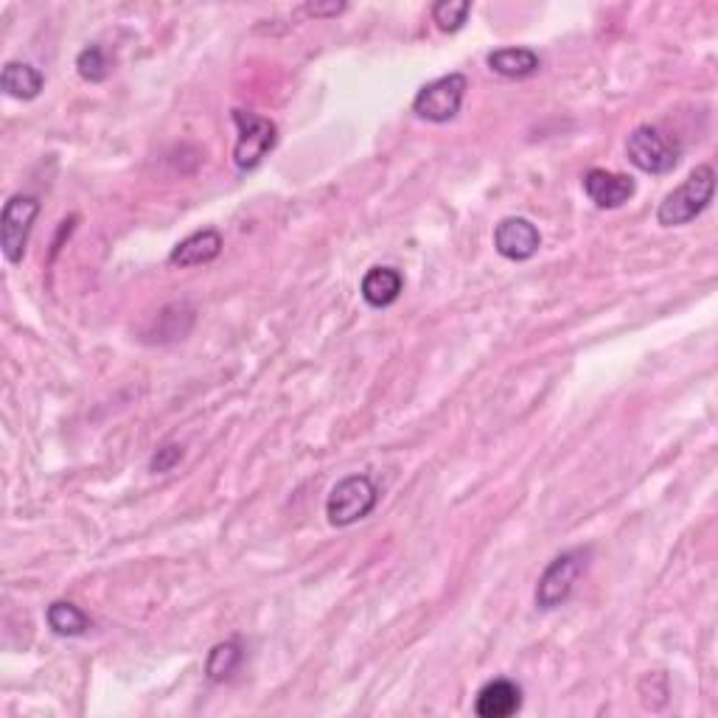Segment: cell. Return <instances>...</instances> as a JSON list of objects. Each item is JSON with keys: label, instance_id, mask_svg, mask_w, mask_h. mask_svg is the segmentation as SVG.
Instances as JSON below:
<instances>
[{"label": "cell", "instance_id": "6da1fadb", "mask_svg": "<svg viewBox=\"0 0 718 718\" xmlns=\"http://www.w3.org/2000/svg\"><path fill=\"white\" fill-rule=\"evenodd\" d=\"M712 191H716V172H712V167L701 163L688 174L685 183L665 194L657 208V222L663 227L688 225L696 216L705 214L707 205L712 203Z\"/></svg>", "mask_w": 718, "mask_h": 718}, {"label": "cell", "instance_id": "7a4b0ae2", "mask_svg": "<svg viewBox=\"0 0 718 718\" xmlns=\"http://www.w3.org/2000/svg\"><path fill=\"white\" fill-rule=\"evenodd\" d=\"M590 547H572V550L556 556L539 576V583H536V607L553 612L561 603H567V598L576 590L578 578L583 576V570L590 565Z\"/></svg>", "mask_w": 718, "mask_h": 718}, {"label": "cell", "instance_id": "3957f363", "mask_svg": "<svg viewBox=\"0 0 718 718\" xmlns=\"http://www.w3.org/2000/svg\"><path fill=\"white\" fill-rule=\"evenodd\" d=\"M379 503V489L368 474H349L332 489L325 500V516L334 528H349L354 522L365 519Z\"/></svg>", "mask_w": 718, "mask_h": 718}, {"label": "cell", "instance_id": "277c9868", "mask_svg": "<svg viewBox=\"0 0 718 718\" xmlns=\"http://www.w3.org/2000/svg\"><path fill=\"white\" fill-rule=\"evenodd\" d=\"M469 79L463 74H449L441 79L424 85L412 99V112L421 121L447 124L461 112L463 99H467Z\"/></svg>", "mask_w": 718, "mask_h": 718}, {"label": "cell", "instance_id": "5b68a950", "mask_svg": "<svg viewBox=\"0 0 718 718\" xmlns=\"http://www.w3.org/2000/svg\"><path fill=\"white\" fill-rule=\"evenodd\" d=\"M626 154L634 167L645 174H668L679 163V147L660 127L643 124L629 136Z\"/></svg>", "mask_w": 718, "mask_h": 718}, {"label": "cell", "instance_id": "8992f818", "mask_svg": "<svg viewBox=\"0 0 718 718\" xmlns=\"http://www.w3.org/2000/svg\"><path fill=\"white\" fill-rule=\"evenodd\" d=\"M40 216V200L31 194H14L0 214V247L9 265H20L29 247L31 227Z\"/></svg>", "mask_w": 718, "mask_h": 718}, {"label": "cell", "instance_id": "52a82bcc", "mask_svg": "<svg viewBox=\"0 0 718 718\" xmlns=\"http://www.w3.org/2000/svg\"><path fill=\"white\" fill-rule=\"evenodd\" d=\"M234 121L239 127V141L234 147V163L239 172H253L267 158V152L276 147L278 127L270 118H261L247 110H234Z\"/></svg>", "mask_w": 718, "mask_h": 718}, {"label": "cell", "instance_id": "ba28073f", "mask_svg": "<svg viewBox=\"0 0 718 718\" xmlns=\"http://www.w3.org/2000/svg\"><path fill=\"white\" fill-rule=\"evenodd\" d=\"M494 247L508 261H528L542 247L539 227L525 216H508L494 227Z\"/></svg>", "mask_w": 718, "mask_h": 718}, {"label": "cell", "instance_id": "9c48e42d", "mask_svg": "<svg viewBox=\"0 0 718 718\" xmlns=\"http://www.w3.org/2000/svg\"><path fill=\"white\" fill-rule=\"evenodd\" d=\"M583 191L598 208H620L634 197L637 183L629 174L607 172V169H590L583 174Z\"/></svg>", "mask_w": 718, "mask_h": 718}, {"label": "cell", "instance_id": "30bf717a", "mask_svg": "<svg viewBox=\"0 0 718 718\" xmlns=\"http://www.w3.org/2000/svg\"><path fill=\"white\" fill-rule=\"evenodd\" d=\"M522 710V688L511 679H494L483 685L474 699V712L480 718H508Z\"/></svg>", "mask_w": 718, "mask_h": 718}, {"label": "cell", "instance_id": "8fae6325", "mask_svg": "<svg viewBox=\"0 0 718 718\" xmlns=\"http://www.w3.org/2000/svg\"><path fill=\"white\" fill-rule=\"evenodd\" d=\"M222 234L208 227V231H197V234H191L189 239L178 242L169 256V265L174 267H200V265H211L216 256L222 253Z\"/></svg>", "mask_w": 718, "mask_h": 718}, {"label": "cell", "instance_id": "7c38bea8", "mask_svg": "<svg viewBox=\"0 0 718 718\" xmlns=\"http://www.w3.org/2000/svg\"><path fill=\"white\" fill-rule=\"evenodd\" d=\"M401 289H405V278H401L399 270L394 267H371L365 272L363 283H360V292H363V301L374 309H387L399 301Z\"/></svg>", "mask_w": 718, "mask_h": 718}, {"label": "cell", "instance_id": "4fadbf2b", "mask_svg": "<svg viewBox=\"0 0 718 718\" xmlns=\"http://www.w3.org/2000/svg\"><path fill=\"white\" fill-rule=\"evenodd\" d=\"M0 87L7 96L18 101H34L43 93L45 76L29 62H7L0 74Z\"/></svg>", "mask_w": 718, "mask_h": 718}, {"label": "cell", "instance_id": "5bb4252c", "mask_svg": "<svg viewBox=\"0 0 718 718\" xmlns=\"http://www.w3.org/2000/svg\"><path fill=\"white\" fill-rule=\"evenodd\" d=\"M489 68L503 79H525L534 76L542 68V60L536 51L531 49H500L485 56Z\"/></svg>", "mask_w": 718, "mask_h": 718}, {"label": "cell", "instance_id": "9a60e30c", "mask_svg": "<svg viewBox=\"0 0 718 718\" xmlns=\"http://www.w3.org/2000/svg\"><path fill=\"white\" fill-rule=\"evenodd\" d=\"M45 620H49V629L56 637H85L93 626L90 618L71 601L51 603V607L45 609Z\"/></svg>", "mask_w": 718, "mask_h": 718}, {"label": "cell", "instance_id": "2e32d148", "mask_svg": "<svg viewBox=\"0 0 718 718\" xmlns=\"http://www.w3.org/2000/svg\"><path fill=\"white\" fill-rule=\"evenodd\" d=\"M242 663V643L236 637L225 640V643H216L214 649L208 651V660H205V676L208 682H225L236 674Z\"/></svg>", "mask_w": 718, "mask_h": 718}, {"label": "cell", "instance_id": "e0dca14e", "mask_svg": "<svg viewBox=\"0 0 718 718\" xmlns=\"http://www.w3.org/2000/svg\"><path fill=\"white\" fill-rule=\"evenodd\" d=\"M469 14H472V3L469 0H438L432 7V20L443 34H454L467 25Z\"/></svg>", "mask_w": 718, "mask_h": 718}, {"label": "cell", "instance_id": "ac0fdd59", "mask_svg": "<svg viewBox=\"0 0 718 718\" xmlns=\"http://www.w3.org/2000/svg\"><path fill=\"white\" fill-rule=\"evenodd\" d=\"M76 71L85 82H105L110 76V60H107L101 45H87L79 56H76Z\"/></svg>", "mask_w": 718, "mask_h": 718}, {"label": "cell", "instance_id": "d6986e66", "mask_svg": "<svg viewBox=\"0 0 718 718\" xmlns=\"http://www.w3.org/2000/svg\"><path fill=\"white\" fill-rule=\"evenodd\" d=\"M180 461H183V447H180V443H167V447H160L158 452L152 454V461H149V472L167 474V472H172Z\"/></svg>", "mask_w": 718, "mask_h": 718}, {"label": "cell", "instance_id": "ffe728a7", "mask_svg": "<svg viewBox=\"0 0 718 718\" xmlns=\"http://www.w3.org/2000/svg\"><path fill=\"white\" fill-rule=\"evenodd\" d=\"M345 12V3H309L307 14L312 18H337Z\"/></svg>", "mask_w": 718, "mask_h": 718}]
</instances>
